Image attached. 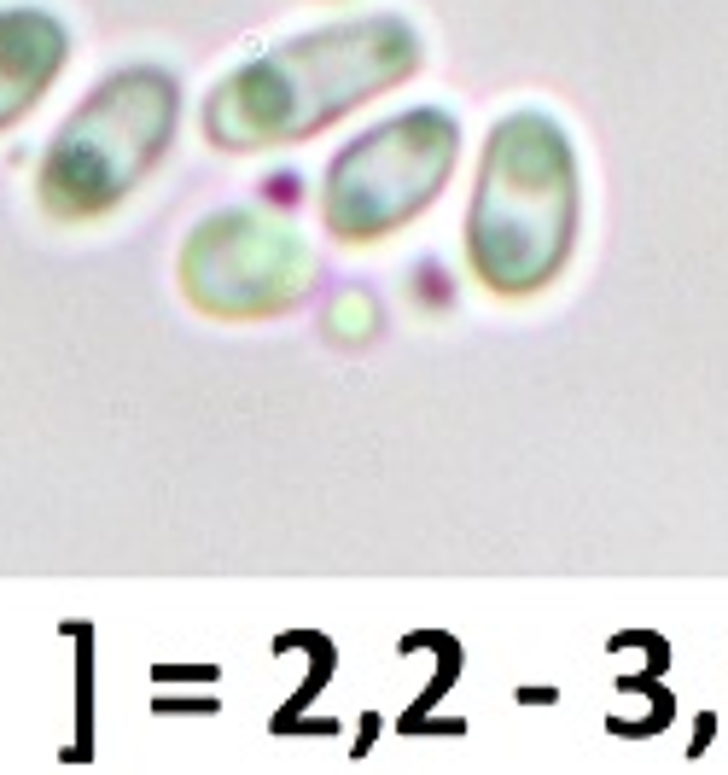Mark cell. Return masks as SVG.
I'll use <instances>...</instances> for the list:
<instances>
[{"label":"cell","mask_w":728,"mask_h":775,"mask_svg":"<svg viewBox=\"0 0 728 775\" xmlns=\"http://www.w3.org/2000/svg\"><path fill=\"white\" fill-rule=\"evenodd\" d=\"M420 30L402 12H362L280 41L274 53L239 65L204 105V135L228 152L292 146L332 129L356 105L420 70Z\"/></svg>","instance_id":"obj_1"},{"label":"cell","mask_w":728,"mask_h":775,"mask_svg":"<svg viewBox=\"0 0 728 775\" xmlns=\"http://www.w3.org/2000/svg\"><path fill=\"white\" fill-rule=\"evenodd\" d=\"M583 175L571 135L548 111H513L490 129L472 210L466 263L496 298H530L554 286L577 245Z\"/></svg>","instance_id":"obj_2"},{"label":"cell","mask_w":728,"mask_h":775,"mask_svg":"<svg viewBox=\"0 0 728 775\" xmlns=\"http://www.w3.org/2000/svg\"><path fill=\"white\" fill-rule=\"evenodd\" d=\"M169 135H175V82L164 70L140 65L111 76L53 140L41 169V204L59 222L105 216L164 158Z\"/></svg>","instance_id":"obj_3"},{"label":"cell","mask_w":728,"mask_h":775,"mask_svg":"<svg viewBox=\"0 0 728 775\" xmlns=\"http://www.w3.org/2000/svg\"><path fill=\"white\" fill-rule=\"evenodd\" d=\"M461 129L443 105H414L391 123L350 140L327 169L321 187V222L344 245H373L414 222L455 175Z\"/></svg>","instance_id":"obj_4"},{"label":"cell","mask_w":728,"mask_h":775,"mask_svg":"<svg viewBox=\"0 0 728 775\" xmlns=\"http://www.w3.org/2000/svg\"><path fill=\"white\" fill-rule=\"evenodd\" d=\"M181 286L204 315H222V321L286 315L315 286V251L298 239V228L263 210H222L187 239Z\"/></svg>","instance_id":"obj_5"},{"label":"cell","mask_w":728,"mask_h":775,"mask_svg":"<svg viewBox=\"0 0 728 775\" xmlns=\"http://www.w3.org/2000/svg\"><path fill=\"white\" fill-rule=\"evenodd\" d=\"M65 65V30L41 12H0V123L41 100Z\"/></svg>","instance_id":"obj_6"}]
</instances>
